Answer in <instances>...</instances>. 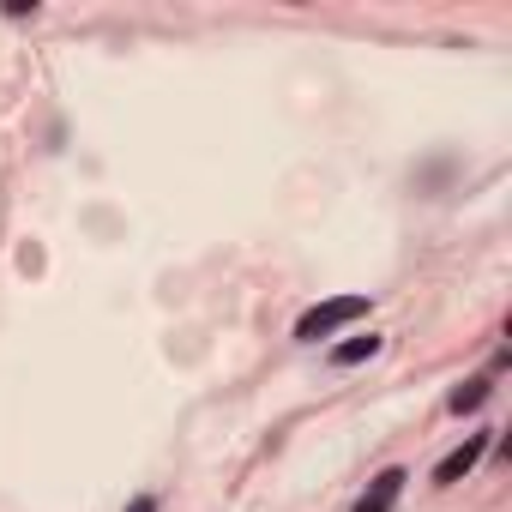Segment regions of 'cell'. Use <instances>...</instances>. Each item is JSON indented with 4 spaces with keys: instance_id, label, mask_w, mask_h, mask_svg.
Masks as SVG:
<instances>
[{
    "instance_id": "obj_2",
    "label": "cell",
    "mask_w": 512,
    "mask_h": 512,
    "mask_svg": "<svg viewBox=\"0 0 512 512\" xmlns=\"http://www.w3.org/2000/svg\"><path fill=\"white\" fill-rule=\"evenodd\" d=\"M482 452H488V434H470V440H464L458 452H446V458H440V470H434V482L446 488V482H458V476H470Z\"/></svg>"
},
{
    "instance_id": "obj_1",
    "label": "cell",
    "mask_w": 512,
    "mask_h": 512,
    "mask_svg": "<svg viewBox=\"0 0 512 512\" xmlns=\"http://www.w3.org/2000/svg\"><path fill=\"white\" fill-rule=\"evenodd\" d=\"M356 320H368V296H332V302H320L296 320V338L320 344V338H332L338 326H356Z\"/></svg>"
},
{
    "instance_id": "obj_5",
    "label": "cell",
    "mask_w": 512,
    "mask_h": 512,
    "mask_svg": "<svg viewBox=\"0 0 512 512\" xmlns=\"http://www.w3.org/2000/svg\"><path fill=\"white\" fill-rule=\"evenodd\" d=\"M482 404H488V380H470V386L452 392V410H458V416H464V410H482Z\"/></svg>"
},
{
    "instance_id": "obj_3",
    "label": "cell",
    "mask_w": 512,
    "mask_h": 512,
    "mask_svg": "<svg viewBox=\"0 0 512 512\" xmlns=\"http://www.w3.org/2000/svg\"><path fill=\"white\" fill-rule=\"evenodd\" d=\"M404 482H410L404 470H380V476H374V488L356 500V512H392V506H398V494H404Z\"/></svg>"
},
{
    "instance_id": "obj_6",
    "label": "cell",
    "mask_w": 512,
    "mask_h": 512,
    "mask_svg": "<svg viewBox=\"0 0 512 512\" xmlns=\"http://www.w3.org/2000/svg\"><path fill=\"white\" fill-rule=\"evenodd\" d=\"M127 512H157V500H151V494H139V500H133Z\"/></svg>"
},
{
    "instance_id": "obj_4",
    "label": "cell",
    "mask_w": 512,
    "mask_h": 512,
    "mask_svg": "<svg viewBox=\"0 0 512 512\" xmlns=\"http://www.w3.org/2000/svg\"><path fill=\"white\" fill-rule=\"evenodd\" d=\"M374 350H380V338H350V344L332 350V368H356V362H368Z\"/></svg>"
}]
</instances>
